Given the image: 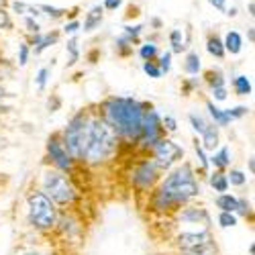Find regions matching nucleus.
I'll return each mask as SVG.
<instances>
[{
    "instance_id": "11",
    "label": "nucleus",
    "mask_w": 255,
    "mask_h": 255,
    "mask_svg": "<svg viewBox=\"0 0 255 255\" xmlns=\"http://www.w3.org/2000/svg\"><path fill=\"white\" fill-rule=\"evenodd\" d=\"M59 35H61V31H57V29H51V31H39V33L27 35V43H29V47H31V53H33V55L45 53L49 47L57 45Z\"/></svg>"
},
{
    "instance_id": "53",
    "label": "nucleus",
    "mask_w": 255,
    "mask_h": 255,
    "mask_svg": "<svg viewBox=\"0 0 255 255\" xmlns=\"http://www.w3.org/2000/svg\"><path fill=\"white\" fill-rule=\"evenodd\" d=\"M225 14H227V16H231V18H235V16L239 14V8H237V6H227Z\"/></svg>"
},
{
    "instance_id": "44",
    "label": "nucleus",
    "mask_w": 255,
    "mask_h": 255,
    "mask_svg": "<svg viewBox=\"0 0 255 255\" xmlns=\"http://www.w3.org/2000/svg\"><path fill=\"white\" fill-rule=\"evenodd\" d=\"M210 96L215 102H225L229 98V90H227V84L225 86H215V88H210Z\"/></svg>"
},
{
    "instance_id": "42",
    "label": "nucleus",
    "mask_w": 255,
    "mask_h": 255,
    "mask_svg": "<svg viewBox=\"0 0 255 255\" xmlns=\"http://www.w3.org/2000/svg\"><path fill=\"white\" fill-rule=\"evenodd\" d=\"M194 151H196V157H198V161H200V165H202V169L206 172V169L210 167V161H208V155H206V149L200 145V141L196 139L194 141Z\"/></svg>"
},
{
    "instance_id": "12",
    "label": "nucleus",
    "mask_w": 255,
    "mask_h": 255,
    "mask_svg": "<svg viewBox=\"0 0 255 255\" xmlns=\"http://www.w3.org/2000/svg\"><path fill=\"white\" fill-rule=\"evenodd\" d=\"M104 14H106V10L102 8V4L90 6V8L86 10V14H84V20H80V23H82L80 33L90 35V33H94L96 29H100L102 23H104Z\"/></svg>"
},
{
    "instance_id": "1",
    "label": "nucleus",
    "mask_w": 255,
    "mask_h": 255,
    "mask_svg": "<svg viewBox=\"0 0 255 255\" xmlns=\"http://www.w3.org/2000/svg\"><path fill=\"white\" fill-rule=\"evenodd\" d=\"M149 106L133 96H109L100 104V117L113 127L119 139L133 143L141 135L143 117Z\"/></svg>"
},
{
    "instance_id": "46",
    "label": "nucleus",
    "mask_w": 255,
    "mask_h": 255,
    "mask_svg": "<svg viewBox=\"0 0 255 255\" xmlns=\"http://www.w3.org/2000/svg\"><path fill=\"white\" fill-rule=\"evenodd\" d=\"M235 215H241V217H249L251 215V204L247 202V198H239Z\"/></svg>"
},
{
    "instance_id": "9",
    "label": "nucleus",
    "mask_w": 255,
    "mask_h": 255,
    "mask_svg": "<svg viewBox=\"0 0 255 255\" xmlns=\"http://www.w3.org/2000/svg\"><path fill=\"white\" fill-rule=\"evenodd\" d=\"M131 180L139 190H149L159 180V167L155 165L153 159H143V161H139L135 165L133 174H131Z\"/></svg>"
},
{
    "instance_id": "41",
    "label": "nucleus",
    "mask_w": 255,
    "mask_h": 255,
    "mask_svg": "<svg viewBox=\"0 0 255 255\" xmlns=\"http://www.w3.org/2000/svg\"><path fill=\"white\" fill-rule=\"evenodd\" d=\"M143 74L145 76H149V78H153V80H159L163 74H161V70H159V66H157V61H143Z\"/></svg>"
},
{
    "instance_id": "55",
    "label": "nucleus",
    "mask_w": 255,
    "mask_h": 255,
    "mask_svg": "<svg viewBox=\"0 0 255 255\" xmlns=\"http://www.w3.org/2000/svg\"><path fill=\"white\" fill-rule=\"evenodd\" d=\"M247 14L253 18L255 16V2H253V0H249V2H247Z\"/></svg>"
},
{
    "instance_id": "47",
    "label": "nucleus",
    "mask_w": 255,
    "mask_h": 255,
    "mask_svg": "<svg viewBox=\"0 0 255 255\" xmlns=\"http://www.w3.org/2000/svg\"><path fill=\"white\" fill-rule=\"evenodd\" d=\"M125 4V0H102V8L109 12H117Z\"/></svg>"
},
{
    "instance_id": "33",
    "label": "nucleus",
    "mask_w": 255,
    "mask_h": 255,
    "mask_svg": "<svg viewBox=\"0 0 255 255\" xmlns=\"http://www.w3.org/2000/svg\"><path fill=\"white\" fill-rule=\"evenodd\" d=\"M20 25H23V31L27 35H33V33H39V31H43V25H41V20L35 18V16H20Z\"/></svg>"
},
{
    "instance_id": "56",
    "label": "nucleus",
    "mask_w": 255,
    "mask_h": 255,
    "mask_svg": "<svg viewBox=\"0 0 255 255\" xmlns=\"http://www.w3.org/2000/svg\"><path fill=\"white\" fill-rule=\"evenodd\" d=\"M249 172H251V174L255 172V161H253V157H249Z\"/></svg>"
},
{
    "instance_id": "45",
    "label": "nucleus",
    "mask_w": 255,
    "mask_h": 255,
    "mask_svg": "<svg viewBox=\"0 0 255 255\" xmlns=\"http://www.w3.org/2000/svg\"><path fill=\"white\" fill-rule=\"evenodd\" d=\"M161 125H163V131H169V133H176L178 131V121L172 115L161 117Z\"/></svg>"
},
{
    "instance_id": "26",
    "label": "nucleus",
    "mask_w": 255,
    "mask_h": 255,
    "mask_svg": "<svg viewBox=\"0 0 255 255\" xmlns=\"http://www.w3.org/2000/svg\"><path fill=\"white\" fill-rule=\"evenodd\" d=\"M180 255H219V249L215 245V241H206L188 249H180Z\"/></svg>"
},
{
    "instance_id": "10",
    "label": "nucleus",
    "mask_w": 255,
    "mask_h": 255,
    "mask_svg": "<svg viewBox=\"0 0 255 255\" xmlns=\"http://www.w3.org/2000/svg\"><path fill=\"white\" fill-rule=\"evenodd\" d=\"M47 157L55 165V169H59V172H63V174L72 172L74 163H76L74 157L68 153V149L63 147L59 137H49V141H47Z\"/></svg>"
},
{
    "instance_id": "28",
    "label": "nucleus",
    "mask_w": 255,
    "mask_h": 255,
    "mask_svg": "<svg viewBox=\"0 0 255 255\" xmlns=\"http://www.w3.org/2000/svg\"><path fill=\"white\" fill-rule=\"evenodd\" d=\"M237 202H239V198L233 196V194H229V192H223V194H219V196L215 198L217 208H219V210H227V212H235V210H237Z\"/></svg>"
},
{
    "instance_id": "48",
    "label": "nucleus",
    "mask_w": 255,
    "mask_h": 255,
    "mask_svg": "<svg viewBox=\"0 0 255 255\" xmlns=\"http://www.w3.org/2000/svg\"><path fill=\"white\" fill-rule=\"evenodd\" d=\"M208 4L215 8V10H219V12L225 14V10H227V6H229V0H208Z\"/></svg>"
},
{
    "instance_id": "59",
    "label": "nucleus",
    "mask_w": 255,
    "mask_h": 255,
    "mask_svg": "<svg viewBox=\"0 0 255 255\" xmlns=\"http://www.w3.org/2000/svg\"><path fill=\"white\" fill-rule=\"evenodd\" d=\"M0 113H2V106H0Z\"/></svg>"
},
{
    "instance_id": "50",
    "label": "nucleus",
    "mask_w": 255,
    "mask_h": 255,
    "mask_svg": "<svg viewBox=\"0 0 255 255\" xmlns=\"http://www.w3.org/2000/svg\"><path fill=\"white\" fill-rule=\"evenodd\" d=\"M61 106V100H59V96H55V94H51L49 96V100H47V109H49V113H55L57 109Z\"/></svg>"
},
{
    "instance_id": "3",
    "label": "nucleus",
    "mask_w": 255,
    "mask_h": 255,
    "mask_svg": "<svg viewBox=\"0 0 255 255\" xmlns=\"http://www.w3.org/2000/svg\"><path fill=\"white\" fill-rule=\"evenodd\" d=\"M119 141L121 139L115 129L100 115L90 117L86 147H84V161L90 165H100L109 161L119 149Z\"/></svg>"
},
{
    "instance_id": "21",
    "label": "nucleus",
    "mask_w": 255,
    "mask_h": 255,
    "mask_svg": "<svg viewBox=\"0 0 255 255\" xmlns=\"http://www.w3.org/2000/svg\"><path fill=\"white\" fill-rule=\"evenodd\" d=\"M137 55L141 57V61H155L157 55H159L157 41H155V39H147V41H143V43H139Z\"/></svg>"
},
{
    "instance_id": "49",
    "label": "nucleus",
    "mask_w": 255,
    "mask_h": 255,
    "mask_svg": "<svg viewBox=\"0 0 255 255\" xmlns=\"http://www.w3.org/2000/svg\"><path fill=\"white\" fill-rule=\"evenodd\" d=\"M196 88H198V80H196L194 76L184 82V94H186V96H188L190 92H192V90H196Z\"/></svg>"
},
{
    "instance_id": "25",
    "label": "nucleus",
    "mask_w": 255,
    "mask_h": 255,
    "mask_svg": "<svg viewBox=\"0 0 255 255\" xmlns=\"http://www.w3.org/2000/svg\"><path fill=\"white\" fill-rule=\"evenodd\" d=\"M66 55H68V68H74L76 63L80 61V41H78V35H72L68 41H66Z\"/></svg>"
},
{
    "instance_id": "57",
    "label": "nucleus",
    "mask_w": 255,
    "mask_h": 255,
    "mask_svg": "<svg viewBox=\"0 0 255 255\" xmlns=\"http://www.w3.org/2000/svg\"><path fill=\"white\" fill-rule=\"evenodd\" d=\"M0 4H4V6H6V4H8V0H0Z\"/></svg>"
},
{
    "instance_id": "16",
    "label": "nucleus",
    "mask_w": 255,
    "mask_h": 255,
    "mask_svg": "<svg viewBox=\"0 0 255 255\" xmlns=\"http://www.w3.org/2000/svg\"><path fill=\"white\" fill-rule=\"evenodd\" d=\"M206 111H208V117H210V121L215 123L219 129H225V127H231V117L227 115V111L225 109H221V106H217L212 100H206Z\"/></svg>"
},
{
    "instance_id": "5",
    "label": "nucleus",
    "mask_w": 255,
    "mask_h": 255,
    "mask_svg": "<svg viewBox=\"0 0 255 255\" xmlns=\"http://www.w3.org/2000/svg\"><path fill=\"white\" fill-rule=\"evenodd\" d=\"M27 217L37 231H51L57 225V208L45 192H33L27 198Z\"/></svg>"
},
{
    "instance_id": "36",
    "label": "nucleus",
    "mask_w": 255,
    "mask_h": 255,
    "mask_svg": "<svg viewBox=\"0 0 255 255\" xmlns=\"http://www.w3.org/2000/svg\"><path fill=\"white\" fill-rule=\"evenodd\" d=\"M172 57H174V53L172 51H159V55H157V66H159V70H161V74H169V70H172Z\"/></svg>"
},
{
    "instance_id": "37",
    "label": "nucleus",
    "mask_w": 255,
    "mask_h": 255,
    "mask_svg": "<svg viewBox=\"0 0 255 255\" xmlns=\"http://www.w3.org/2000/svg\"><path fill=\"white\" fill-rule=\"evenodd\" d=\"M227 180H229V186H245L247 184V174L241 172V169H231V172L227 174Z\"/></svg>"
},
{
    "instance_id": "17",
    "label": "nucleus",
    "mask_w": 255,
    "mask_h": 255,
    "mask_svg": "<svg viewBox=\"0 0 255 255\" xmlns=\"http://www.w3.org/2000/svg\"><path fill=\"white\" fill-rule=\"evenodd\" d=\"M223 45L229 55H239L243 51V35L239 31H227L223 37Z\"/></svg>"
},
{
    "instance_id": "35",
    "label": "nucleus",
    "mask_w": 255,
    "mask_h": 255,
    "mask_svg": "<svg viewBox=\"0 0 255 255\" xmlns=\"http://www.w3.org/2000/svg\"><path fill=\"white\" fill-rule=\"evenodd\" d=\"M14 29V16L10 14L8 6L0 4V33L2 31H12Z\"/></svg>"
},
{
    "instance_id": "13",
    "label": "nucleus",
    "mask_w": 255,
    "mask_h": 255,
    "mask_svg": "<svg viewBox=\"0 0 255 255\" xmlns=\"http://www.w3.org/2000/svg\"><path fill=\"white\" fill-rule=\"evenodd\" d=\"M206 241H212L208 229L182 231L180 235L176 237V245H178L180 249H188V247H194V245H200V243H206Z\"/></svg>"
},
{
    "instance_id": "4",
    "label": "nucleus",
    "mask_w": 255,
    "mask_h": 255,
    "mask_svg": "<svg viewBox=\"0 0 255 255\" xmlns=\"http://www.w3.org/2000/svg\"><path fill=\"white\" fill-rule=\"evenodd\" d=\"M88 123H90L88 111H80L68 121L66 129H63V133H61V143L68 149V153L74 157V161H84V147H86V137H88Z\"/></svg>"
},
{
    "instance_id": "58",
    "label": "nucleus",
    "mask_w": 255,
    "mask_h": 255,
    "mask_svg": "<svg viewBox=\"0 0 255 255\" xmlns=\"http://www.w3.org/2000/svg\"><path fill=\"white\" fill-rule=\"evenodd\" d=\"M23 255H39V253H23Z\"/></svg>"
},
{
    "instance_id": "7",
    "label": "nucleus",
    "mask_w": 255,
    "mask_h": 255,
    "mask_svg": "<svg viewBox=\"0 0 255 255\" xmlns=\"http://www.w3.org/2000/svg\"><path fill=\"white\" fill-rule=\"evenodd\" d=\"M163 125H161V115L155 109H147L143 117V127H141V135L137 137L135 143H139L141 149H151V147L163 137Z\"/></svg>"
},
{
    "instance_id": "23",
    "label": "nucleus",
    "mask_w": 255,
    "mask_h": 255,
    "mask_svg": "<svg viewBox=\"0 0 255 255\" xmlns=\"http://www.w3.org/2000/svg\"><path fill=\"white\" fill-rule=\"evenodd\" d=\"M39 10L41 14H43V18L51 20V23H55V20H61V18H70V12L68 8H61V6H53V4H39Z\"/></svg>"
},
{
    "instance_id": "32",
    "label": "nucleus",
    "mask_w": 255,
    "mask_h": 255,
    "mask_svg": "<svg viewBox=\"0 0 255 255\" xmlns=\"http://www.w3.org/2000/svg\"><path fill=\"white\" fill-rule=\"evenodd\" d=\"M143 29H145V27H143L141 23H135V25H131V23H125L121 33H125L127 37H129V39H133V41H135V45H139V43H141Z\"/></svg>"
},
{
    "instance_id": "39",
    "label": "nucleus",
    "mask_w": 255,
    "mask_h": 255,
    "mask_svg": "<svg viewBox=\"0 0 255 255\" xmlns=\"http://www.w3.org/2000/svg\"><path fill=\"white\" fill-rule=\"evenodd\" d=\"M219 227L223 229H231V227H237V215L235 212H227V210H221L219 215Z\"/></svg>"
},
{
    "instance_id": "19",
    "label": "nucleus",
    "mask_w": 255,
    "mask_h": 255,
    "mask_svg": "<svg viewBox=\"0 0 255 255\" xmlns=\"http://www.w3.org/2000/svg\"><path fill=\"white\" fill-rule=\"evenodd\" d=\"M182 68H184V72H186L188 76H198V74L202 72V59H200L198 51H192V49L186 51Z\"/></svg>"
},
{
    "instance_id": "20",
    "label": "nucleus",
    "mask_w": 255,
    "mask_h": 255,
    "mask_svg": "<svg viewBox=\"0 0 255 255\" xmlns=\"http://www.w3.org/2000/svg\"><path fill=\"white\" fill-rule=\"evenodd\" d=\"M206 51L210 57L215 59H225L227 51H225V45H223V37H219L217 33H210L206 37Z\"/></svg>"
},
{
    "instance_id": "51",
    "label": "nucleus",
    "mask_w": 255,
    "mask_h": 255,
    "mask_svg": "<svg viewBox=\"0 0 255 255\" xmlns=\"http://www.w3.org/2000/svg\"><path fill=\"white\" fill-rule=\"evenodd\" d=\"M149 25H151V29L159 31V29H163V20H161L159 16H151V18H149Z\"/></svg>"
},
{
    "instance_id": "29",
    "label": "nucleus",
    "mask_w": 255,
    "mask_h": 255,
    "mask_svg": "<svg viewBox=\"0 0 255 255\" xmlns=\"http://www.w3.org/2000/svg\"><path fill=\"white\" fill-rule=\"evenodd\" d=\"M202 78H204V82L208 84V88L225 86V84H227L225 74H223V70H219V68H210V70H206V72L202 74Z\"/></svg>"
},
{
    "instance_id": "14",
    "label": "nucleus",
    "mask_w": 255,
    "mask_h": 255,
    "mask_svg": "<svg viewBox=\"0 0 255 255\" xmlns=\"http://www.w3.org/2000/svg\"><path fill=\"white\" fill-rule=\"evenodd\" d=\"M180 221L188 225H210V215L202 206H188L180 212Z\"/></svg>"
},
{
    "instance_id": "30",
    "label": "nucleus",
    "mask_w": 255,
    "mask_h": 255,
    "mask_svg": "<svg viewBox=\"0 0 255 255\" xmlns=\"http://www.w3.org/2000/svg\"><path fill=\"white\" fill-rule=\"evenodd\" d=\"M208 180H210L212 190H215V192H219V194H223V192H227V190H229V180H227V174H225V172H221V169H217V172L212 174Z\"/></svg>"
},
{
    "instance_id": "18",
    "label": "nucleus",
    "mask_w": 255,
    "mask_h": 255,
    "mask_svg": "<svg viewBox=\"0 0 255 255\" xmlns=\"http://www.w3.org/2000/svg\"><path fill=\"white\" fill-rule=\"evenodd\" d=\"M113 49H115V53H117L119 57H129V55H133L135 41H133V39H129L125 33H121L119 37H115V39H113Z\"/></svg>"
},
{
    "instance_id": "27",
    "label": "nucleus",
    "mask_w": 255,
    "mask_h": 255,
    "mask_svg": "<svg viewBox=\"0 0 255 255\" xmlns=\"http://www.w3.org/2000/svg\"><path fill=\"white\" fill-rule=\"evenodd\" d=\"M208 161L215 165L217 169H221V172H225V169L231 165V149L229 147H221V149L212 155V157H208Z\"/></svg>"
},
{
    "instance_id": "34",
    "label": "nucleus",
    "mask_w": 255,
    "mask_h": 255,
    "mask_svg": "<svg viewBox=\"0 0 255 255\" xmlns=\"http://www.w3.org/2000/svg\"><path fill=\"white\" fill-rule=\"evenodd\" d=\"M188 123H190V127H192L194 133H196L198 137L204 133V129L208 127V121H206L202 115H198V113H190V115H188Z\"/></svg>"
},
{
    "instance_id": "22",
    "label": "nucleus",
    "mask_w": 255,
    "mask_h": 255,
    "mask_svg": "<svg viewBox=\"0 0 255 255\" xmlns=\"http://www.w3.org/2000/svg\"><path fill=\"white\" fill-rule=\"evenodd\" d=\"M231 86L237 96H251L253 94V84H251L249 76H245V74H237L231 80Z\"/></svg>"
},
{
    "instance_id": "31",
    "label": "nucleus",
    "mask_w": 255,
    "mask_h": 255,
    "mask_svg": "<svg viewBox=\"0 0 255 255\" xmlns=\"http://www.w3.org/2000/svg\"><path fill=\"white\" fill-rule=\"evenodd\" d=\"M49 78H51V68L49 66L39 68L37 74H35V88L39 92H45L47 90V84H49Z\"/></svg>"
},
{
    "instance_id": "38",
    "label": "nucleus",
    "mask_w": 255,
    "mask_h": 255,
    "mask_svg": "<svg viewBox=\"0 0 255 255\" xmlns=\"http://www.w3.org/2000/svg\"><path fill=\"white\" fill-rule=\"evenodd\" d=\"M29 57H31V47L27 41H23V43H18V49H16V61L20 68H25L29 63Z\"/></svg>"
},
{
    "instance_id": "15",
    "label": "nucleus",
    "mask_w": 255,
    "mask_h": 255,
    "mask_svg": "<svg viewBox=\"0 0 255 255\" xmlns=\"http://www.w3.org/2000/svg\"><path fill=\"white\" fill-rule=\"evenodd\" d=\"M200 145L206 151H215L221 145V135H219V127L215 123H208V127L204 129V133L200 135Z\"/></svg>"
},
{
    "instance_id": "6",
    "label": "nucleus",
    "mask_w": 255,
    "mask_h": 255,
    "mask_svg": "<svg viewBox=\"0 0 255 255\" xmlns=\"http://www.w3.org/2000/svg\"><path fill=\"white\" fill-rule=\"evenodd\" d=\"M43 192L53 200V204H61V206H70L76 200V188L72 186V182L66 178V174L59 172V169H47L43 172Z\"/></svg>"
},
{
    "instance_id": "43",
    "label": "nucleus",
    "mask_w": 255,
    "mask_h": 255,
    "mask_svg": "<svg viewBox=\"0 0 255 255\" xmlns=\"http://www.w3.org/2000/svg\"><path fill=\"white\" fill-rule=\"evenodd\" d=\"M225 111H227V115L231 117V121H237V119H243V117L249 115V106L239 104V106H233V109H225Z\"/></svg>"
},
{
    "instance_id": "2",
    "label": "nucleus",
    "mask_w": 255,
    "mask_h": 255,
    "mask_svg": "<svg viewBox=\"0 0 255 255\" xmlns=\"http://www.w3.org/2000/svg\"><path fill=\"white\" fill-rule=\"evenodd\" d=\"M200 196V182L196 180V174L192 165L184 161L176 169H172L165 180L159 184L157 192L153 196V208L157 210H169L174 206L186 204Z\"/></svg>"
},
{
    "instance_id": "8",
    "label": "nucleus",
    "mask_w": 255,
    "mask_h": 255,
    "mask_svg": "<svg viewBox=\"0 0 255 255\" xmlns=\"http://www.w3.org/2000/svg\"><path fill=\"white\" fill-rule=\"evenodd\" d=\"M151 151H153V161L159 169H169L176 161H180L184 157V149L172 139H167V137H161L153 147H151Z\"/></svg>"
},
{
    "instance_id": "54",
    "label": "nucleus",
    "mask_w": 255,
    "mask_h": 255,
    "mask_svg": "<svg viewBox=\"0 0 255 255\" xmlns=\"http://www.w3.org/2000/svg\"><path fill=\"white\" fill-rule=\"evenodd\" d=\"M247 41H249V43H253V41H255V27L253 25L247 27Z\"/></svg>"
},
{
    "instance_id": "52",
    "label": "nucleus",
    "mask_w": 255,
    "mask_h": 255,
    "mask_svg": "<svg viewBox=\"0 0 255 255\" xmlns=\"http://www.w3.org/2000/svg\"><path fill=\"white\" fill-rule=\"evenodd\" d=\"M141 12H139V6L137 4H131L129 6V12H127V20H131V18H137Z\"/></svg>"
},
{
    "instance_id": "24",
    "label": "nucleus",
    "mask_w": 255,
    "mask_h": 255,
    "mask_svg": "<svg viewBox=\"0 0 255 255\" xmlns=\"http://www.w3.org/2000/svg\"><path fill=\"white\" fill-rule=\"evenodd\" d=\"M167 43H169V51L174 55L176 53H184L186 51V37H184V31L182 29H172L167 33Z\"/></svg>"
},
{
    "instance_id": "40",
    "label": "nucleus",
    "mask_w": 255,
    "mask_h": 255,
    "mask_svg": "<svg viewBox=\"0 0 255 255\" xmlns=\"http://www.w3.org/2000/svg\"><path fill=\"white\" fill-rule=\"evenodd\" d=\"M80 27H82V23H80V18H68L66 23H63V27H61V33L66 35V37H72V35H78L80 33Z\"/></svg>"
}]
</instances>
